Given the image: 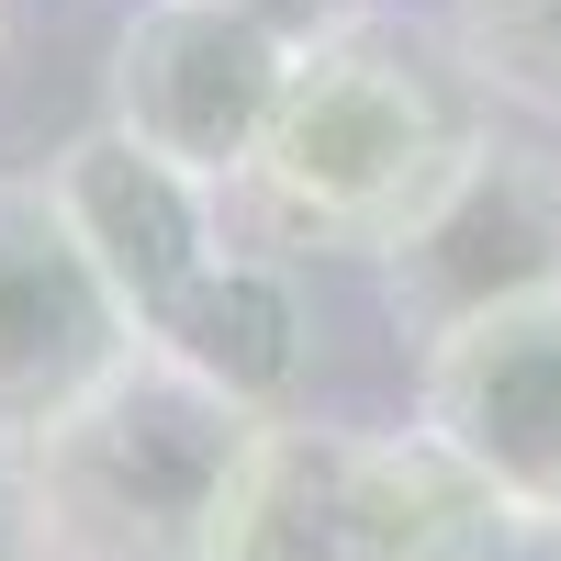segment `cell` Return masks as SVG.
<instances>
[{
	"instance_id": "cell-5",
	"label": "cell",
	"mask_w": 561,
	"mask_h": 561,
	"mask_svg": "<svg viewBox=\"0 0 561 561\" xmlns=\"http://www.w3.org/2000/svg\"><path fill=\"white\" fill-rule=\"evenodd\" d=\"M415 427L460 449L517 517H561V293L438 337L415 359Z\"/></svg>"
},
{
	"instance_id": "cell-12",
	"label": "cell",
	"mask_w": 561,
	"mask_h": 561,
	"mask_svg": "<svg viewBox=\"0 0 561 561\" xmlns=\"http://www.w3.org/2000/svg\"><path fill=\"white\" fill-rule=\"evenodd\" d=\"M248 12H259L280 45H325V34H348V23L370 12V0H248Z\"/></svg>"
},
{
	"instance_id": "cell-14",
	"label": "cell",
	"mask_w": 561,
	"mask_h": 561,
	"mask_svg": "<svg viewBox=\"0 0 561 561\" xmlns=\"http://www.w3.org/2000/svg\"><path fill=\"white\" fill-rule=\"evenodd\" d=\"M494 561H561V517H517Z\"/></svg>"
},
{
	"instance_id": "cell-2",
	"label": "cell",
	"mask_w": 561,
	"mask_h": 561,
	"mask_svg": "<svg viewBox=\"0 0 561 561\" xmlns=\"http://www.w3.org/2000/svg\"><path fill=\"white\" fill-rule=\"evenodd\" d=\"M270 415L225 404L169 348L135 337L68 415L23 438L45 561H225Z\"/></svg>"
},
{
	"instance_id": "cell-7",
	"label": "cell",
	"mask_w": 561,
	"mask_h": 561,
	"mask_svg": "<svg viewBox=\"0 0 561 561\" xmlns=\"http://www.w3.org/2000/svg\"><path fill=\"white\" fill-rule=\"evenodd\" d=\"M135 348L124 304L79 259L45 180H0V449H23L45 415H68Z\"/></svg>"
},
{
	"instance_id": "cell-9",
	"label": "cell",
	"mask_w": 561,
	"mask_h": 561,
	"mask_svg": "<svg viewBox=\"0 0 561 561\" xmlns=\"http://www.w3.org/2000/svg\"><path fill=\"white\" fill-rule=\"evenodd\" d=\"M147 348H169V359L192 370V382H214L225 404L280 415V404L304 393L314 325H304V293H293V270H280L270 248H225L192 293L147 325Z\"/></svg>"
},
{
	"instance_id": "cell-8",
	"label": "cell",
	"mask_w": 561,
	"mask_h": 561,
	"mask_svg": "<svg viewBox=\"0 0 561 561\" xmlns=\"http://www.w3.org/2000/svg\"><path fill=\"white\" fill-rule=\"evenodd\" d=\"M337 505H348V561H494L517 505H505L460 449L427 427H370L337 449Z\"/></svg>"
},
{
	"instance_id": "cell-13",
	"label": "cell",
	"mask_w": 561,
	"mask_h": 561,
	"mask_svg": "<svg viewBox=\"0 0 561 561\" xmlns=\"http://www.w3.org/2000/svg\"><path fill=\"white\" fill-rule=\"evenodd\" d=\"M0 561H45V539H34V494H23V449H0Z\"/></svg>"
},
{
	"instance_id": "cell-10",
	"label": "cell",
	"mask_w": 561,
	"mask_h": 561,
	"mask_svg": "<svg viewBox=\"0 0 561 561\" xmlns=\"http://www.w3.org/2000/svg\"><path fill=\"white\" fill-rule=\"evenodd\" d=\"M337 449H348V427H304V415H270V438H259V472H248V505H237V539H225V561H348Z\"/></svg>"
},
{
	"instance_id": "cell-15",
	"label": "cell",
	"mask_w": 561,
	"mask_h": 561,
	"mask_svg": "<svg viewBox=\"0 0 561 561\" xmlns=\"http://www.w3.org/2000/svg\"><path fill=\"white\" fill-rule=\"evenodd\" d=\"M0 57H12V0H0Z\"/></svg>"
},
{
	"instance_id": "cell-4",
	"label": "cell",
	"mask_w": 561,
	"mask_h": 561,
	"mask_svg": "<svg viewBox=\"0 0 561 561\" xmlns=\"http://www.w3.org/2000/svg\"><path fill=\"white\" fill-rule=\"evenodd\" d=\"M293 57L304 45H280L248 0H147V12L113 34L102 113L135 135V147H158L192 180L237 192L259 135H270V113H280Z\"/></svg>"
},
{
	"instance_id": "cell-3",
	"label": "cell",
	"mask_w": 561,
	"mask_h": 561,
	"mask_svg": "<svg viewBox=\"0 0 561 561\" xmlns=\"http://www.w3.org/2000/svg\"><path fill=\"white\" fill-rule=\"evenodd\" d=\"M539 293H561V147L483 124L472 158L449 169V192L382 248V304L427 359L472 314L539 304Z\"/></svg>"
},
{
	"instance_id": "cell-6",
	"label": "cell",
	"mask_w": 561,
	"mask_h": 561,
	"mask_svg": "<svg viewBox=\"0 0 561 561\" xmlns=\"http://www.w3.org/2000/svg\"><path fill=\"white\" fill-rule=\"evenodd\" d=\"M45 192H57L79 259L102 270V293L124 304L135 337H147V325L225 259V192H214V180H192L180 158L135 147L113 113L45 158Z\"/></svg>"
},
{
	"instance_id": "cell-11",
	"label": "cell",
	"mask_w": 561,
	"mask_h": 561,
	"mask_svg": "<svg viewBox=\"0 0 561 561\" xmlns=\"http://www.w3.org/2000/svg\"><path fill=\"white\" fill-rule=\"evenodd\" d=\"M449 68L472 79V102L561 135V0H449Z\"/></svg>"
},
{
	"instance_id": "cell-1",
	"label": "cell",
	"mask_w": 561,
	"mask_h": 561,
	"mask_svg": "<svg viewBox=\"0 0 561 561\" xmlns=\"http://www.w3.org/2000/svg\"><path fill=\"white\" fill-rule=\"evenodd\" d=\"M472 79L438 68L393 23H348L293 57L280 113L237 180V203L270 248L293 259H382L415 214L449 192V169L472 158Z\"/></svg>"
}]
</instances>
